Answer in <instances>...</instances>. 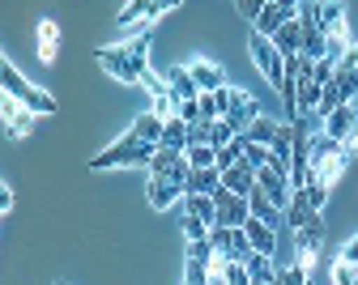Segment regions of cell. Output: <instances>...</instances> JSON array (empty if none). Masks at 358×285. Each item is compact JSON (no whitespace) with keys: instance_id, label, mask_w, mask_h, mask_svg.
Here are the masks:
<instances>
[{"instance_id":"ffe728a7","label":"cell","mask_w":358,"mask_h":285,"mask_svg":"<svg viewBox=\"0 0 358 285\" xmlns=\"http://www.w3.org/2000/svg\"><path fill=\"white\" fill-rule=\"evenodd\" d=\"M188 73H192V81L201 85V94H213V89L227 85V81H222L227 73H222L217 64H209V60H192V64H188Z\"/></svg>"},{"instance_id":"f1b7e54d","label":"cell","mask_w":358,"mask_h":285,"mask_svg":"<svg viewBox=\"0 0 358 285\" xmlns=\"http://www.w3.org/2000/svg\"><path fill=\"white\" fill-rule=\"evenodd\" d=\"M248 205H252V217H260V221H268V226H278V217H282V209H278L273 200H268V196L260 192V187H256V192L248 196Z\"/></svg>"},{"instance_id":"4316f807","label":"cell","mask_w":358,"mask_h":285,"mask_svg":"<svg viewBox=\"0 0 358 285\" xmlns=\"http://www.w3.org/2000/svg\"><path fill=\"white\" fill-rule=\"evenodd\" d=\"M184 213H192V217H201L205 226H217V205H213V196H201V192H188V196H184Z\"/></svg>"},{"instance_id":"7c38bea8","label":"cell","mask_w":358,"mask_h":285,"mask_svg":"<svg viewBox=\"0 0 358 285\" xmlns=\"http://www.w3.org/2000/svg\"><path fill=\"white\" fill-rule=\"evenodd\" d=\"M145 196H150V205H154V209H171L175 200H184V196H188V187L179 183V179H166V175H150Z\"/></svg>"},{"instance_id":"bcb514c9","label":"cell","mask_w":358,"mask_h":285,"mask_svg":"<svg viewBox=\"0 0 358 285\" xmlns=\"http://www.w3.org/2000/svg\"><path fill=\"white\" fill-rule=\"evenodd\" d=\"M179 5H184V0H158V9L166 13V9H179Z\"/></svg>"},{"instance_id":"7dc6e473","label":"cell","mask_w":358,"mask_h":285,"mask_svg":"<svg viewBox=\"0 0 358 285\" xmlns=\"http://www.w3.org/2000/svg\"><path fill=\"white\" fill-rule=\"evenodd\" d=\"M273 5H286V9H294V13H299V9H303V0H273Z\"/></svg>"},{"instance_id":"9c48e42d","label":"cell","mask_w":358,"mask_h":285,"mask_svg":"<svg viewBox=\"0 0 358 285\" xmlns=\"http://www.w3.org/2000/svg\"><path fill=\"white\" fill-rule=\"evenodd\" d=\"M213 205H217V226H248V217H252V205H248V196H239V192H227V187H217L213 192Z\"/></svg>"},{"instance_id":"9a60e30c","label":"cell","mask_w":358,"mask_h":285,"mask_svg":"<svg viewBox=\"0 0 358 285\" xmlns=\"http://www.w3.org/2000/svg\"><path fill=\"white\" fill-rule=\"evenodd\" d=\"M248 243H252V251H260V256H273L278 251V226H268V221H260V217H248Z\"/></svg>"},{"instance_id":"f6af8a7d","label":"cell","mask_w":358,"mask_h":285,"mask_svg":"<svg viewBox=\"0 0 358 285\" xmlns=\"http://www.w3.org/2000/svg\"><path fill=\"white\" fill-rule=\"evenodd\" d=\"M0 209H5V213L13 209V187H0Z\"/></svg>"},{"instance_id":"8d00e7d4","label":"cell","mask_w":358,"mask_h":285,"mask_svg":"<svg viewBox=\"0 0 358 285\" xmlns=\"http://www.w3.org/2000/svg\"><path fill=\"white\" fill-rule=\"evenodd\" d=\"M337 107H345V98H341V89H337V81H333V85H324V94H320V115H333Z\"/></svg>"},{"instance_id":"d590c367","label":"cell","mask_w":358,"mask_h":285,"mask_svg":"<svg viewBox=\"0 0 358 285\" xmlns=\"http://www.w3.org/2000/svg\"><path fill=\"white\" fill-rule=\"evenodd\" d=\"M188 162L192 166H217V149L213 145H188Z\"/></svg>"},{"instance_id":"83f0119b","label":"cell","mask_w":358,"mask_h":285,"mask_svg":"<svg viewBox=\"0 0 358 285\" xmlns=\"http://www.w3.org/2000/svg\"><path fill=\"white\" fill-rule=\"evenodd\" d=\"M162 128H166V119H162V115H154V111L137 115V124H132V132H137L141 140H150V145H158V140H162Z\"/></svg>"},{"instance_id":"e0dca14e","label":"cell","mask_w":358,"mask_h":285,"mask_svg":"<svg viewBox=\"0 0 358 285\" xmlns=\"http://www.w3.org/2000/svg\"><path fill=\"white\" fill-rule=\"evenodd\" d=\"M162 77H166V85H171V94H175L179 103H196V98H201V85L192 81L188 68H166Z\"/></svg>"},{"instance_id":"484cf974","label":"cell","mask_w":358,"mask_h":285,"mask_svg":"<svg viewBox=\"0 0 358 285\" xmlns=\"http://www.w3.org/2000/svg\"><path fill=\"white\" fill-rule=\"evenodd\" d=\"M162 149H179V154H188V119H166V128H162V140H158Z\"/></svg>"},{"instance_id":"d6a6232c","label":"cell","mask_w":358,"mask_h":285,"mask_svg":"<svg viewBox=\"0 0 358 285\" xmlns=\"http://www.w3.org/2000/svg\"><path fill=\"white\" fill-rule=\"evenodd\" d=\"M243 158L260 170V166H268V162H273V149H268V145H256V140H248L243 136Z\"/></svg>"},{"instance_id":"2e32d148","label":"cell","mask_w":358,"mask_h":285,"mask_svg":"<svg viewBox=\"0 0 358 285\" xmlns=\"http://www.w3.org/2000/svg\"><path fill=\"white\" fill-rule=\"evenodd\" d=\"M324 132H329L333 140H354V132H358L354 103H345V107H337L333 115H324Z\"/></svg>"},{"instance_id":"836d02e7","label":"cell","mask_w":358,"mask_h":285,"mask_svg":"<svg viewBox=\"0 0 358 285\" xmlns=\"http://www.w3.org/2000/svg\"><path fill=\"white\" fill-rule=\"evenodd\" d=\"M235 136H239V132H235V128H231L227 119H213V124H209V145H213V149H222V145H231Z\"/></svg>"},{"instance_id":"8992f818","label":"cell","mask_w":358,"mask_h":285,"mask_svg":"<svg viewBox=\"0 0 358 285\" xmlns=\"http://www.w3.org/2000/svg\"><path fill=\"white\" fill-rule=\"evenodd\" d=\"M256 187L273 200L282 213H286V205H290V196H294V187H290V170H282V166H260L256 170Z\"/></svg>"},{"instance_id":"1f68e13d","label":"cell","mask_w":358,"mask_h":285,"mask_svg":"<svg viewBox=\"0 0 358 285\" xmlns=\"http://www.w3.org/2000/svg\"><path fill=\"white\" fill-rule=\"evenodd\" d=\"M303 192H307V200L316 205V209H324V200H329V183H324L316 170H311V175H307V187H303Z\"/></svg>"},{"instance_id":"7402d4cb","label":"cell","mask_w":358,"mask_h":285,"mask_svg":"<svg viewBox=\"0 0 358 285\" xmlns=\"http://www.w3.org/2000/svg\"><path fill=\"white\" fill-rule=\"evenodd\" d=\"M217 187H222V170H217V166H192V175H188V192L213 196Z\"/></svg>"},{"instance_id":"5b68a950","label":"cell","mask_w":358,"mask_h":285,"mask_svg":"<svg viewBox=\"0 0 358 285\" xmlns=\"http://www.w3.org/2000/svg\"><path fill=\"white\" fill-rule=\"evenodd\" d=\"M248 52H252V60H256V68L264 73V81H268V85H273V89H282V85H286V56L273 47V38H264V34H256V30H252Z\"/></svg>"},{"instance_id":"f35d334b","label":"cell","mask_w":358,"mask_h":285,"mask_svg":"<svg viewBox=\"0 0 358 285\" xmlns=\"http://www.w3.org/2000/svg\"><path fill=\"white\" fill-rule=\"evenodd\" d=\"M184 285H209V264L188 260V268H184Z\"/></svg>"},{"instance_id":"ab89813d","label":"cell","mask_w":358,"mask_h":285,"mask_svg":"<svg viewBox=\"0 0 358 285\" xmlns=\"http://www.w3.org/2000/svg\"><path fill=\"white\" fill-rule=\"evenodd\" d=\"M273 285H311V281H307V268L290 264V268H282V272H278V281H273Z\"/></svg>"},{"instance_id":"44dd1931","label":"cell","mask_w":358,"mask_h":285,"mask_svg":"<svg viewBox=\"0 0 358 285\" xmlns=\"http://www.w3.org/2000/svg\"><path fill=\"white\" fill-rule=\"evenodd\" d=\"M316 213H320V209L307 200V192H303V187H294V196H290V205H286V221H290L294 230H303V226H307L311 217H316Z\"/></svg>"},{"instance_id":"603a6c76","label":"cell","mask_w":358,"mask_h":285,"mask_svg":"<svg viewBox=\"0 0 358 285\" xmlns=\"http://www.w3.org/2000/svg\"><path fill=\"white\" fill-rule=\"evenodd\" d=\"M243 268H248V277H252V285H273V281H278V268H273V256H260V251H252V256L243 260Z\"/></svg>"},{"instance_id":"b9f144b4","label":"cell","mask_w":358,"mask_h":285,"mask_svg":"<svg viewBox=\"0 0 358 285\" xmlns=\"http://www.w3.org/2000/svg\"><path fill=\"white\" fill-rule=\"evenodd\" d=\"M222 277H227V285H252V277H248V268L239 260H227V272Z\"/></svg>"},{"instance_id":"277c9868","label":"cell","mask_w":358,"mask_h":285,"mask_svg":"<svg viewBox=\"0 0 358 285\" xmlns=\"http://www.w3.org/2000/svg\"><path fill=\"white\" fill-rule=\"evenodd\" d=\"M217 94V107H222V119H227L235 132H248L264 111H260V103L252 98L248 89H231V85H222V89H213Z\"/></svg>"},{"instance_id":"7bdbcfd3","label":"cell","mask_w":358,"mask_h":285,"mask_svg":"<svg viewBox=\"0 0 358 285\" xmlns=\"http://www.w3.org/2000/svg\"><path fill=\"white\" fill-rule=\"evenodd\" d=\"M264 5H268V0H235V9H239V17H248V22H256Z\"/></svg>"},{"instance_id":"74e56055","label":"cell","mask_w":358,"mask_h":285,"mask_svg":"<svg viewBox=\"0 0 358 285\" xmlns=\"http://www.w3.org/2000/svg\"><path fill=\"white\" fill-rule=\"evenodd\" d=\"M196 111H201V119H205V124L222 119V107H217V94H201V98H196Z\"/></svg>"},{"instance_id":"5bb4252c","label":"cell","mask_w":358,"mask_h":285,"mask_svg":"<svg viewBox=\"0 0 358 285\" xmlns=\"http://www.w3.org/2000/svg\"><path fill=\"white\" fill-rule=\"evenodd\" d=\"M222 187H227V192H239V196H252L256 192V166L248 158L235 162L231 170H222Z\"/></svg>"},{"instance_id":"3957f363","label":"cell","mask_w":358,"mask_h":285,"mask_svg":"<svg viewBox=\"0 0 358 285\" xmlns=\"http://www.w3.org/2000/svg\"><path fill=\"white\" fill-rule=\"evenodd\" d=\"M0 85H5V94H13L22 107H30L34 115H56V98H52L48 89L30 85V81L13 68V60H0Z\"/></svg>"},{"instance_id":"d6986e66","label":"cell","mask_w":358,"mask_h":285,"mask_svg":"<svg viewBox=\"0 0 358 285\" xmlns=\"http://www.w3.org/2000/svg\"><path fill=\"white\" fill-rule=\"evenodd\" d=\"M162 9H158V0H128V5L120 9V26L128 30V26H145V22H154Z\"/></svg>"},{"instance_id":"f546056e","label":"cell","mask_w":358,"mask_h":285,"mask_svg":"<svg viewBox=\"0 0 358 285\" xmlns=\"http://www.w3.org/2000/svg\"><path fill=\"white\" fill-rule=\"evenodd\" d=\"M278 128H282V124H273V119H268V115H260V119H256V124H252V128H248L243 136H248V140H256V145H273V136H278Z\"/></svg>"},{"instance_id":"4dcf8cb0","label":"cell","mask_w":358,"mask_h":285,"mask_svg":"<svg viewBox=\"0 0 358 285\" xmlns=\"http://www.w3.org/2000/svg\"><path fill=\"white\" fill-rule=\"evenodd\" d=\"M179 158H184L179 149H162V145H158V154H154V162H150V175H171V170L179 166Z\"/></svg>"},{"instance_id":"52a82bcc","label":"cell","mask_w":358,"mask_h":285,"mask_svg":"<svg viewBox=\"0 0 358 285\" xmlns=\"http://www.w3.org/2000/svg\"><path fill=\"white\" fill-rule=\"evenodd\" d=\"M299 26H303V52H299V56L324 60V56H329V38H324V30H320L316 5H303V9H299Z\"/></svg>"},{"instance_id":"6da1fadb","label":"cell","mask_w":358,"mask_h":285,"mask_svg":"<svg viewBox=\"0 0 358 285\" xmlns=\"http://www.w3.org/2000/svg\"><path fill=\"white\" fill-rule=\"evenodd\" d=\"M94 60L124 85H141V77L150 73V22L137 26V34L124 38L120 47H99Z\"/></svg>"},{"instance_id":"ba28073f","label":"cell","mask_w":358,"mask_h":285,"mask_svg":"<svg viewBox=\"0 0 358 285\" xmlns=\"http://www.w3.org/2000/svg\"><path fill=\"white\" fill-rule=\"evenodd\" d=\"M320 243H324V217L316 213L303 230H294V247H299V268H307L311 272V264H316V256H320Z\"/></svg>"},{"instance_id":"ee69618b","label":"cell","mask_w":358,"mask_h":285,"mask_svg":"<svg viewBox=\"0 0 358 285\" xmlns=\"http://www.w3.org/2000/svg\"><path fill=\"white\" fill-rule=\"evenodd\" d=\"M341 260H350V264H358V234H354V239L341 247Z\"/></svg>"},{"instance_id":"30bf717a","label":"cell","mask_w":358,"mask_h":285,"mask_svg":"<svg viewBox=\"0 0 358 285\" xmlns=\"http://www.w3.org/2000/svg\"><path fill=\"white\" fill-rule=\"evenodd\" d=\"M0 119H5V136L9 140H22V136L34 132V111L22 107L13 94H5V103H0Z\"/></svg>"},{"instance_id":"8fae6325","label":"cell","mask_w":358,"mask_h":285,"mask_svg":"<svg viewBox=\"0 0 358 285\" xmlns=\"http://www.w3.org/2000/svg\"><path fill=\"white\" fill-rule=\"evenodd\" d=\"M316 17H320V30L329 43H350V30H345V5L341 0H320L316 5Z\"/></svg>"},{"instance_id":"60d3db41","label":"cell","mask_w":358,"mask_h":285,"mask_svg":"<svg viewBox=\"0 0 358 285\" xmlns=\"http://www.w3.org/2000/svg\"><path fill=\"white\" fill-rule=\"evenodd\" d=\"M209 230H213V226H205L201 217L184 213V234H188V243H192V239H209Z\"/></svg>"},{"instance_id":"681fc988","label":"cell","mask_w":358,"mask_h":285,"mask_svg":"<svg viewBox=\"0 0 358 285\" xmlns=\"http://www.w3.org/2000/svg\"><path fill=\"white\" fill-rule=\"evenodd\" d=\"M56 285H60V281H56Z\"/></svg>"},{"instance_id":"4fadbf2b","label":"cell","mask_w":358,"mask_h":285,"mask_svg":"<svg viewBox=\"0 0 358 285\" xmlns=\"http://www.w3.org/2000/svg\"><path fill=\"white\" fill-rule=\"evenodd\" d=\"M294 17H299L294 9H286V5H273V0H268V5L260 9V17L252 22V30H256V34H264V38H273V34H278L286 22H294Z\"/></svg>"},{"instance_id":"c3c4849f","label":"cell","mask_w":358,"mask_h":285,"mask_svg":"<svg viewBox=\"0 0 358 285\" xmlns=\"http://www.w3.org/2000/svg\"><path fill=\"white\" fill-rule=\"evenodd\" d=\"M354 115H358V98H354Z\"/></svg>"},{"instance_id":"ac0fdd59","label":"cell","mask_w":358,"mask_h":285,"mask_svg":"<svg viewBox=\"0 0 358 285\" xmlns=\"http://www.w3.org/2000/svg\"><path fill=\"white\" fill-rule=\"evenodd\" d=\"M350 158H354V145L345 140V145H337V149H333V154H329V158H324L320 166H311V170H316V175H320V179H324V183L333 187V179H341V170L350 166Z\"/></svg>"},{"instance_id":"d4e9b609","label":"cell","mask_w":358,"mask_h":285,"mask_svg":"<svg viewBox=\"0 0 358 285\" xmlns=\"http://www.w3.org/2000/svg\"><path fill=\"white\" fill-rule=\"evenodd\" d=\"M56 47H60V26H56L52 17H43V22H38V60L52 64V60H56Z\"/></svg>"},{"instance_id":"7a4b0ae2","label":"cell","mask_w":358,"mask_h":285,"mask_svg":"<svg viewBox=\"0 0 358 285\" xmlns=\"http://www.w3.org/2000/svg\"><path fill=\"white\" fill-rule=\"evenodd\" d=\"M154 154H158V145H150V140H141L137 132H124L115 145H107L103 154H94L90 158V170H115V166H150L154 162Z\"/></svg>"},{"instance_id":"e575fe53","label":"cell","mask_w":358,"mask_h":285,"mask_svg":"<svg viewBox=\"0 0 358 285\" xmlns=\"http://www.w3.org/2000/svg\"><path fill=\"white\" fill-rule=\"evenodd\" d=\"M358 281V264H350V260H333V285H354Z\"/></svg>"},{"instance_id":"cb8c5ba5","label":"cell","mask_w":358,"mask_h":285,"mask_svg":"<svg viewBox=\"0 0 358 285\" xmlns=\"http://www.w3.org/2000/svg\"><path fill=\"white\" fill-rule=\"evenodd\" d=\"M273 47H278V52H282L286 60L303 52V26H299V17H294V22H286V26L273 34Z\"/></svg>"}]
</instances>
